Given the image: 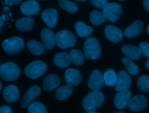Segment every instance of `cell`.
<instances>
[{
	"label": "cell",
	"instance_id": "1",
	"mask_svg": "<svg viewBox=\"0 0 149 113\" xmlns=\"http://www.w3.org/2000/svg\"><path fill=\"white\" fill-rule=\"evenodd\" d=\"M105 97L103 93L100 90H93L88 93L83 100V107L88 112L95 113L94 111L98 109L103 104Z\"/></svg>",
	"mask_w": 149,
	"mask_h": 113
},
{
	"label": "cell",
	"instance_id": "2",
	"mask_svg": "<svg viewBox=\"0 0 149 113\" xmlns=\"http://www.w3.org/2000/svg\"><path fill=\"white\" fill-rule=\"evenodd\" d=\"M84 52L85 57L88 60H96L100 57L101 48L98 40L95 38L90 37L85 41Z\"/></svg>",
	"mask_w": 149,
	"mask_h": 113
},
{
	"label": "cell",
	"instance_id": "3",
	"mask_svg": "<svg viewBox=\"0 0 149 113\" xmlns=\"http://www.w3.org/2000/svg\"><path fill=\"white\" fill-rule=\"evenodd\" d=\"M56 43L62 49H66L74 46L76 43V38L69 30H63L58 31L55 35Z\"/></svg>",
	"mask_w": 149,
	"mask_h": 113
},
{
	"label": "cell",
	"instance_id": "4",
	"mask_svg": "<svg viewBox=\"0 0 149 113\" xmlns=\"http://www.w3.org/2000/svg\"><path fill=\"white\" fill-rule=\"evenodd\" d=\"M20 73V68L13 62H7L0 65V76L6 81L16 80Z\"/></svg>",
	"mask_w": 149,
	"mask_h": 113
},
{
	"label": "cell",
	"instance_id": "5",
	"mask_svg": "<svg viewBox=\"0 0 149 113\" xmlns=\"http://www.w3.org/2000/svg\"><path fill=\"white\" fill-rule=\"evenodd\" d=\"M23 40L19 37L15 36L3 40L2 46L5 52L9 54L13 55L21 51L24 48Z\"/></svg>",
	"mask_w": 149,
	"mask_h": 113
},
{
	"label": "cell",
	"instance_id": "6",
	"mask_svg": "<svg viewBox=\"0 0 149 113\" xmlns=\"http://www.w3.org/2000/svg\"><path fill=\"white\" fill-rule=\"evenodd\" d=\"M47 70V64L41 60L31 62L24 68V74L31 79H37L44 74Z\"/></svg>",
	"mask_w": 149,
	"mask_h": 113
},
{
	"label": "cell",
	"instance_id": "7",
	"mask_svg": "<svg viewBox=\"0 0 149 113\" xmlns=\"http://www.w3.org/2000/svg\"><path fill=\"white\" fill-rule=\"evenodd\" d=\"M121 6L116 2H107L102 6V13L108 20L116 22L122 14Z\"/></svg>",
	"mask_w": 149,
	"mask_h": 113
},
{
	"label": "cell",
	"instance_id": "8",
	"mask_svg": "<svg viewBox=\"0 0 149 113\" xmlns=\"http://www.w3.org/2000/svg\"><path fill=\"white\" fill-rule=\"evenodd\" d=\"M104 83L103 75L101 72L98 70H93L88 80V86L92 90H100Z\"/></svg>",
	"mask_w": 149,
	"mask_h": 113
},
{
	"label": "cell",
	"instance_id": "9",
	"mask_svg": "<svg viewBox=\"0 0 149 113\" xmlns=\"http://www.w3.org/2000/svg\"><path fill=\"white\" fill-rule=\"evenodd\" d=\"M127 105L130 111H137L144 110L147 105V99L145 95L138 94L130 99Z\"/></svg>",
	"mask_w": 149,
	"mask_h": 113
},
{
	"label": "cell",
	"instance_id": "10",
	"mask_svg": "<svg viewBox=\"0 0 149 113\" xmlns=\"http://www.w3.org/2000/svg\"><path fill=\"white\" fill-rule=\"evenodd\" d=\"M64 76L67 84L72 86H77L82 81L81 74L80 71L76 68H68Z\"/></svg>",
	"mask_w": 149,
	"mask_h": 113
},
{
	"label": "cell",
	"instance_id": "11",
	"mask_svg": "<svg viewBox=\"0 0 149 113\" xmlns=\"http://www.w3.org/2000/svg\"><path fill=\"white\" fill-rule=\"evenodd\" d=\"M41 93V88L37 85L31 86L24 94L20 106L23 108H27Z\"/></svg>",
	"mask_w": 149,
	"mask_h": 113
},
{
	"label": "cell",
	"instance_id": "12",
	"mask_svg": "<svg viewBox=\"0 0 149 113\" xmlns=\"http://www.w3.org/2000/svg\"><path fill=\"white\" fill-rule=\"evenodd\" d=\"M104 34L109 41L114 43L119 42L123 37L122 31L113 25H107L104 28Z\"/></svg>",
	"mask_w": 149,
	"mask_h": 113
},
{
	"label": "cell",
	"instance_id": "13",
	"mask_svg": "<svg viewBox=\"0 0 149 113\" xmlns=\"http://www.w3.org/2000/svg\"><path fill=\"white\" fill-rule=\"evenodd\" d=\"M116 91L129 90L131 86V78L125 70H120L117 75Z\"/></svg>",
	"mask_w": 149,
	"mask_h": 113
},
{
	"label": "cell",
	"instance_id": "14",
	"mask_svg": "<svg viewBox=\"0 0 149 113\" xmlns=\"http://www.w3.org/2000/svg\"><path fill=\"white\" fill-rule=\"evenodd\" d=\"M132 93L129 90L119 91L114 96L113 103L118 109H123L127 105V102L131 98Z\"/></svg>",
	"mask_w": 149,
	"mask_h": 113
},
{
	"label": "cell",
	"instance_id": "15",
	"mask_svg": "<svg viewBox=\"0 0 149 113\" xmlns=\"http://www.w3.org/2000/svg\"><path fill=\"white\" fill-rule=\"evenodd\" d=\"M41 38L44 47L47 49L54 48L56 44L55 35L54 32L48 28H44L41 31Z\"/></svg>",
	"mask_w": 149,
	"mask_h": 113
},
{
	"label": "cell",
	"instance_id": "16",
	"mask_svg": "<svg viewBox=\"0 0 149 113\" xmlns=\"http://www.w3.org/2000/svg\"><path fill=\"white\" fill-rule=\"evenodd\" d=\"M20 9L24 15H36L40 11V5L36 0H28L22 3Z\"/></svg>",
	"mask_w": 149,
	"mask_h": 113
},
{
	"label": "cell",
	"instance_id": "17",
	"mask_svg": "<svg viewBox=\"0 0 149 113\" xmlns=\"http://www.w3.org/2000/svg\"><path fill=\"white\" fill-rule=\"evenodd\" d=\"M41 19L48 27L54 28L58 20V11L53 8L47 9L42 13Z\"/></svg>",
	"mask_w": 149,
	"mask_h": 113
},
{
	"label": "cell",
	"instance_id": "18",
	"mask_svg": "<svg viewBox=\"0 0 149 113\" xmlns=\"http://www.w3.org/2000/svg\"><path fill=\"white\" fill-rule=\"evenodd\" d=\"M3 99L8 103H15L19 98V90L17 87L13 84L7 86L2 93Z\"/></svg>",
	"mask_w": 149,
	"mask_h": 113
},
{
	"label": "cell",
	"instance_id": "19",
	"mask_svg": "<svg viewBox=\"0 0 149 113\" xmlns=\"http://www.w3.org/2000/svg\"><path fill=\"white\" fill-rule=\"evenodd\" d=\"M61 83V79L55 74H49L47 75L42 82L44 89L47 91H52L56 88Z\"/></svg>",
	"mask_w": 149,
	"mask_h": 113
},
{
	"label": "cell",
	"instance_id": "20",
	"mask_svg": "<svg viewBox=\"0 0 149 113\" xmlns=\"http://www.w3.org/2000/svg\"><path fill=\"white\" fill-rule=\"evenodd\" d=\"M121 50L123 54L132 60L139 59L142 55L140 48L132 45L126 44L123 45Z\"/></svg>",
	"mask_w": 149,
	"mask_h": 113
},
{
	"label": "cell",
	"instance_id": "21",
	"mask_svg": "<svg viewBox=\"0 0 149 113\" xmlns=\"http://www.w3.org/2000/svg\"><path fill=\"white\" fill-rule=\"evenodd\" d=\"M53 61L54 64L61 68L68 67L71 63V59L69 54L66 52H58L54 57Z\"/></svg>",
	"mask_w": 149,
	"mask_h": 113
},
{
	"label": "cell",
	"instance_id": "22",
	"mask_svg": "<svg viewBox=\"0 0 149 113\" xmlns=\"http://www.w3.org/2000/svg\"><path fill=\"white\" fill-rule=\"evenodd\" d=\"M143 23L140 20H137L130 24L124 31V35L127 38L134 37L139 35L142 31Z\"/></svg>",
	"mask_w": 149,
	"mask_h": 113
},
{
	"label": "cell",
	"instance_id": "23",
	"mask_svg": "<svg viewBox=\"0 0 149 113\" xmlns=\"http://www.w3.org/2000/svg\"><path fill=\"white\" fill-rule=\"evenodd\" d=\"M34 19L33 17H26L16 20L15 26L17 30L22 32L31 30L33 28Z\"/></svg>",
	"mask_w": 149,
	"mask_h": 113
},
{
	"label": "cell",
	"instance_id": "24",
	"mask_svg": "<svg viewBox=\"0 0 149 113\" xmlns=\"http://www.w3.org/2000/svg\"><path fill=\"white\" fill-rule=\"evenodd\" d=\"M27 48L32 54L37 56L41 55L45 50L44 45L34 39H31L28 41Z\"/></svg>",
	"mask_w": 149,
	"mask_h": 113
},
{
	"label": "cell",
	"instance_id": "25",
	"mask_svg": "<svg viewBox=\"0 0 149 113\" xmlns=\"http://www.w3.org/2000/svg\"><path fill=\"white\" fill-rule=\"evenodd\" d=\"M75 30L77 34L82 38H85L91 35L93 31L91 27L87 25L83 21H78L74 25Z\"/></svg>",
	"mask_w": 149,
	"mask_h": 113
},
{
	"label": "cell",
	"instance_id": "26",
	"mask_svg": "<svg viewBox=\"0 0 149 113\" xmlns=\"http://www.w3.org/2000/svg\"><path fill=\"white\" fill-rule=\"evenodd\" d=\"M73 92L72 86L69 85L59 87L55 92V97L58 100H64L69 97Z\"/></svg>",
	"mask_w": 149,
	"mask_h": 113
},
{
	"label": "cell",
	"instance_id": "27",
	"mask_svg": "<svg viewBox=\"0 0 149 113\" xmlns=\"http://www.w3.org/2000/svg\"><path fill=\"white\" fill-rule=\"evenodd\" d=\"M103 78L105 85L109 86H113L116 83L117 75L113 69L109 68L105 70Z\"/></svg>",
	"mask_w": 149,
	"mask_h": 113
},
{
	"label": "cell",
	"instance_id": "28",
	"mask_svg": "<svg viewBox=\"0 0 149 113\" xmlns=\"http://www.w3.org/2000/svg\"><path fill=\"white\" fill-rule=\"evenodd\" d=\"M69 56L72 62L74 65L80 66L84 63V56L81 52L77 49H74L70 50Z\"/></svg>",
	"mask_w": 149,
	"mask_h": 113
},
{
	"label": "cell",
	"instance_id": "29",
	"mask_svg": "<svg viewBox=\"0 0 149 113\" xmlns=\"http://www.w3.org/2000/svg\"><path fill=\"white\" fill-rule=\"evenodd\" d=\"M90 20L95 25H99L105 21V17L103 13L97 10H94L90 13Z\"/></svg>",
	"mask_w": 149,
	"mask_h": 113
},
{
	"label": "cell",
	"instance_id": "30",
	"mask_svg": "<svg viewBox=\"0 0 149 113\" xmlns=\"http://www.w3.org/2000/svg\"><path fill=\"white\" fill-rule=\"evenodd\" d=\"M122 62L125 66L128 72L133 75H136L139 72V67L127 57L122 59Z\"/></svg>",
	"mask_w": 149,
	"mask_h": 113
},
{
	"label": "cell",
	"instance_id": "31",
	"mask_svg": "<svg viewBox=\"0 0 149 113\" xmlns=\"http://www.w3.org/2000/svg\"><path fill=\"white\" fill-rule=\"evenodd\" d=\"M58 5L60 8L70 13H76L78 10L77 4L69 0H58Z\"/></svg>",
	"mask_w": 149,
	"mask_h": 113
},
{
	"label": "cell",
	"instance_id": "32",
	"mask_svg": "<svg viewBox=\"0 0 149 113\" xmlns=\"http://www.w3.org/2000/svg\"><path fill=\"white\" fill-rule=\"evenodd\" d=\"M29 113H47V110L43 104L38 101L32 102L28 106Z\"/></svg>",
	"mask_w": 149,
	"mask_h": 113
},
{
	"label": "cell",
	"instance_id": "33",
	"mask_svg": "<svg viewBox=\"0 0 149 113\" xmlns=\"http://www.w3.org/2000/svg\"><path fill=\"white\" fill-rule=\"evenodd\" d=\"M137 84L139 90L143 92H149V77L143 75L140 76L137 81Z\"/></svg>",
	"mask_w": 149,
	"mask_h": 113
},
{
	"label": "cell",
	"instance_id": "34",
	"mask_svg": "<svg viewBox=\"0 0 149 113\" xmlns=\"http://www.w3.org/2000/svg\"><path fill=\"white\" fill-rule=\"evenodd\" d=\"M139 48H140L142 54L146 57H149V43L142 42L140 43Z\"/></svg>",
	"mask_w": 149,
	"mask_h": 113
},
{
	"label": "cell",
	"instance_id": "35",
	"mask_svg": "<svg viewBox=\"0 0 149 113\" xmlns=\"http://www.w3.org/2000/svg\"><path fill=\"white\" fill-rule=\"evenodd\" d=\"M108 0H90V2L93 6L97 8H101L107 3Z\"/></svg>",
	"mask_w": 149,
	"mask_h": 113
},
{
	"label": "cell",
	"instance_id": "36",
	"mask_svg": "<svg viewBox=\"0 0 149 113\" xmlns=\"http://www.w3.org/2000/svg\"><path fill=\"white\" fill-rule=\"evenodd\" d=\"M11 108L8 105H2L0 107V113H12Z\"/></svg>",
	"mask_w": 149,
	"mask_h": 113
},
{
	"label": "cell",
	"instance_id": "37",
	"mask_svg": "<svg viewBox=\"0 0 149 113\" xmlns=\"http://www.w3.org/2000/svg\"><path fill=\"white\" fill-rule=\"evenodd\" d=\"M23 0H5V3L9 6L17 5L20 3Z\"/></svg>",
	"mask_w": 149,
	"mask_h": 113
},
{
	"label": "cell",
	"instance_id": "38",
	"mask_svg": "<svg viewBox=\"0 0 149 113\" xmlns=\"http://www.w3.org/2000/svg\"><path fill=\"white\" fill-rule=\"evenodd\" d=\"M144 8L148 12H149V0H143Z\"/></svg>",
	"mask_w": 149,
	"mask_h": 113
},
{
	"label": "cell",
	"instance_id": "39",
	"mask_svg": "<svg viewBox=\"0 0 149 113\" xmlns=\"http://www.w3.org/2000/svg\"><path fill=\"white\" fill-rule=\"evenodd\" d=\"M145 65H146V68L149 71V59L146 61V64H145Z\"/></svg>",
	"mask_w": 149,
	"mask_h": 113
},
{
	"label": "cell",
	"instance_id": "40",
	"mask_svg": "<svg viewBox=\"0 0 149 113\" xmlns=\"http://www.w3.org/2000/svg\"><path fill=\"white\" fill-rule=\"evenodd\" d=\"M3 20L2 18V17L0 16V30H1V27H2V26L3 25Z\"/></svg>",
	"mask_w": 149,
	"mask_h": 113
},
{
	"label": "cell",
	"instance_id": "41",
	"mask_svg": "<svg viewBox=\"0 0 149 113\" xmlns=\"http://www.w3.org/2000/svg\"><path fill=\"white\" fill-rule=\"evenodd\" d=\"M74 1H79V2H85L87 0H74Z\"/></svg>",
	"mask_w": 149,
	"mask_h": 113
},
{
	"label": "cell",
	"instance_id": "42",
	"mask_svg": "<svg viewBox=\"0 0 149 113\" xmlns=\"http://www.w3.org/2000/svg\"><path fill=\"white\" fill-rule=\"evenodd\" d=\"M147 32H148V34L149 35V24H148V25L147 27Z\"/></svg>",
	"mask_w": 149,
	"mask_h": 113
},
{
	"label": "cell",
	"instance_id": "43",
	"mask_svg": "<svg viewBox=\"0 0 149 113\" xmlns=\"http://www.w3.org/2000/svg\"><path fill=\"white\" fill-rule=\"evenodd\" d=\"M2 89V84H1V82H0V90Z\"/></svg>",
	"mask_w": 149,
	"mask_h": 113
},
{
	"label": "cell",
	"instance_id": "44",
	"mask_svg": "<svg viewBox=\"0 0 149 113\" xmlns=\"http://www.w3.org/2000/svg\"><path fill=\"white\" fill-rule=\"evenodd\" d=\"M118 112V113H123L124 112H121V111H118V112Z\"/></svg>",
	"mask_w": 149,
	"mask_h": 113
},
{
	"label": "cell",
	"instance_id": "45",
	"mask_svg": "<svg viewBox=\"0 0 149 113\" xmlns=\"http://www.w3.org/2000/svg\"><path fill=\"white\" fill-rule=\"evenodd\" d=\"M119 1H125V0H119Z\"/></svg>",
	"mask_w": 149,
	"mask_h": 113
},
{
	"label": "cell",
	"instance_id": "46",
	"mask_svg": "<svg viewBox=\"0 0 149 113\" xmlns=\"http://www.w3.org/2000/svg\"><path fill=\"white\" fill-rule=\"evenodd\" d=\"M43 1H44V0H43Z\"/></svg>",
	"mask_w": 149,
	"mask_h": 113
}]
</instances>
